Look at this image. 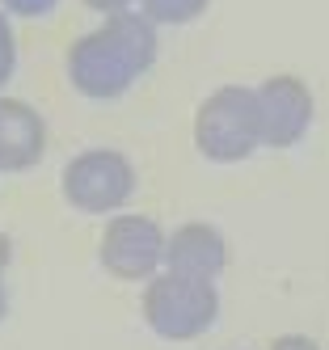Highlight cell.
Here are the masks:
<instances>
[{
	"label": "cell",
	"instance_id": "obj_1",
	"mask_svg": "<svg viewBox=\"0 0 329 350\" xmlns=\"http://www.w3.org/2000/svg\"><path fill=\"white\" fill-rule=\"evenodd\" d=\"M157 59V30L144 13H110L68 51V77L85 97L127 93Z\"/></svg>",
	"mask_w": 329,
	"mask_h": 350
},
{
	"label": "cell",
	"instance_id": "obj_2",
	"mask_svg": "<svg viewBox=\"0 0 329 350\" xmlns=\"http://www.w3.org/2000/svg\"><path fill=\"white\" fill-rule=\"evenodd\" d=\"M194 144H198V152L207 157V161H220V165L245 161L253 148L262 144L258 93H253V89H241V85L215 89L207 102L198 106Z\"/></svg>",
	"mask_w": 329,
	"mask_h": 350
},
{
	"label": "cell",
	"instance_id": "obj_3",
	"mask_svg": "<svg viewBox=\"0 0 329 350\" xmlns=\"http://www.w3.org/2000/svg\"><path fill=\"white\" fill-rule=\"evenodd\" d=\"M220 312V295L211 279H190V274H161L144 291V317L148 325L169 342H190L211 329Z\"/></svg>",
	"mask_w": 329,
	"mask_h": 350
},
{
	"label": "cell",
	"instance_id": "obj_4",
	"mask_svg": "<svg viewBox=\"0 0 329 350\" xmlns=\"http://www.w3.org/2000/svg\"><path fill=\"white\" fill-rule=\"evenodd\" d=\"M131 190H135V169L122 152H110V148L81 152L64 169V198L76 211H89V215H106L122 207Z\"/></svg>",
	"mask_w": 329,
	"mask_h": 350
},
{
	"label": "cell",
	"instance_id": "obj_5",
	"mask_svg": "<svg viewBox=\"0 0 329 350\" xmlns=\"http://www.w3.org/2000/svg\"><path fill=\"white\" fill-rule=\"evenodd\" d=\"M169 237L161 232L157 219L148 215H118L101 232V266L114 279H152L157 266L165 262Z\"/></svg>",
	"mask_w": 329,
	"mask_h": 350
},
{
	"label": "cell",
	"instance_id": "obj_6",
	"mask_svg": "<svg viewBox=\"0 0 329 350\" xmlns=\"http://www.w3.org/2000/svg\"><path fill=\"white\" fill-rule=\"evenodd\" d=\"M258 93V127L266 148H291L313 122V97L295 77H274Z\"/></svg>",
	"mask_w": 329,
	"mask_h": 350
},
{
	"label": "cell",
	"instance_id": "obj_7",
	"mask_svg": "<svg viewBox=\"0 0 329 350\" xmlns=\"http://www.w3.org/2000/svg\"><path fill=\"white\" fill-rule=\"evenodd\" d=\"M47 148V127L34 106L0 97V169L5 173H21L34 169L42 161Z\"/></svg>",
	"mask_w": 329,
	"mask_h": 350
},
{
	"label": "cell",
	"instance_id": "obj_8",
	"mask_svg": "<svg viewBox=\"0 0 329 350\" xmlns=\"http://www.w3.org/2000/svg\"><path fill=\"white\" fill-rule=\"evenodd\" d=\"M165 266L173 274H190V279H215L228 266V245L207 224H186L165 245Z\"/></svg>",
	"mask_w": 329,
	"mask_h": 350
},
{
	"label": "cell",
	"instance_id": "obj_9",
	"mask_svg": "<svg viewBox=\"0 0 329 350\" xmlns=\"http://www.w3.org/2000/svg\"><path fill=\"white\" fill-rule=\"evenodd\" d=\"M207 9V0H144V17L148 21H190Z\"/></svg>",
	"mask_w": 329,
	"mask_h": 350
},
{
	"label": "cell",
	"instance_id": "obj_10",
	"mask_svg": "<svg viewBox=\"0 0 329 350\" xmlns=\"http://www.w3.org/2000/svg\"><path fill=\"white\" fill-rule=\"evenodd\" d=\"M13 64H17V42H13V26H9V17L0 13V89L9 85V77H13Z\"/></svg>",
	"mask_w": 329,
	"mask_h": 350
},
{
	"label": "cell",
	"instance_id": "obj_11",
	"mask_svg": "<svg viewBox=\"0 0 329 350\" xmlns=\"http://www.w3.org/2000/svg\"><path fill=\"white\" fill-rule=\"evenodd\" d=\"M13 17H42V13H51L60 5V0H0Z\"/></svg>",
	"mask_w": 329,
	"mask_h": 350
},
{
	"label": "cell",
	"instance_id": "obj_12",
	"mask_svg": "<svg viewBox=\"0 0 329 350\" xmlns=\"http://www.w3.org/2000/svg\"><path fill=\"white\" fill-rule=\"evenodd\" d=\"M270 350H317V342H313V338H300V334H291V338H278Z\"/></svg>",
	"mask_w": 329,
	"mask_h": 350
},
{
	"label": "cell",
	"instance_id": "obj_13",
	"mask_svg": "<svg viewBox=\"0 0 329 350\" xmlns=\"http://www.w3.org/2000/svg\"><path fill=\"white\" fill-rule=\"evenodd\" d=\"M89 9H97V13H122L127 5H131V0H85Z\"/></svg>",
	"mask_w": 329,
	"mask_h": 350
},
{
	"label": "cell",
	"instance_id": "obj_14",
	"mask_svg": "<svg viewBox=\"0 0 329 350\" xmlns=\"http://www.w3.org/2000/svg\"><path fill=\"white\" fill-rule=\"evenodd\" d=\"M9 258H13V245H9V237H5V232H0V270L9 266Z\"/></svg>",
	"mask_w": 329,
	"mask_h": 350
},
{
	"label": "cell",
	"instance_id": "obj_15",
	"mask_svg": "<svg viewBox=\"0 0 329 350\" xmlns=\"http://www.w3.org/2000/svg\"><path fill=\"white\" fill-rule=\"evenodd\" d=\"M5 312H9V295H5V279H0V321H5Z\"/></svg>",
	"mask_w": 329,
	"mask_h": 350
}]
</instances>
